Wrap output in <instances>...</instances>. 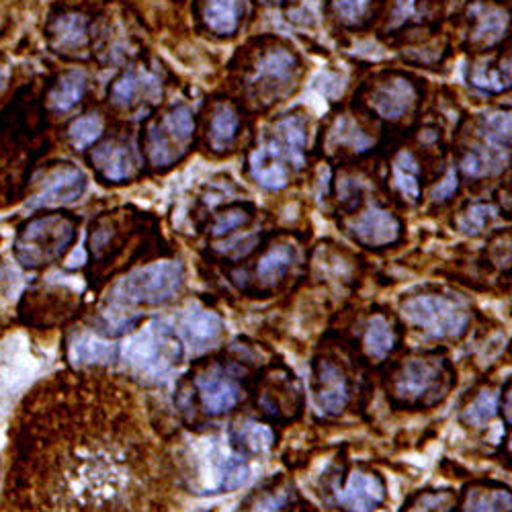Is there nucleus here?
Listing matches in <instances>:
<instances>
[{"mask_svg":"<svg viewBox=\"0 0 512 512\" xmlns=\"http://www.w3.org/2000/svg\"><path fill=\"white\" fill-rule=\"evenodd\" d=\"M0 512H181L185 476L138 381L70 367L19 402Z\"/></svg>","mask_w":512,"mask_h":512,"instance_id":"obj_1","label":"nucleus"},{"mask_svg":"<svg viewBox=\"0 0 512 512\" xmlns=\"http://www.w3.org/2000/svg\"><path fill=\"white\" fill-rule=\"evenodd\" d=\"M308 127L297 113H287L273 123L265 146L250 158L254 181L265 189H283L291 179V168H300L306 158Z\"/></svg>","mask_w":512,"mask_h":512,"instance_id":"obj_2","label":"nucleus"},{"mask_svg":"<svg viewBox=\"0 0 512 512\" xmlns=\"http://www.w3.org/2000/svg\"><path fill=\"white\" fill-rule=\"evenodd\" d=\"M76 242V220L68 213H39L17 232L13 254L27 271L60 263Z\"/></svg>","mask_w":512,"mask_h":512,"instance_id":"obj_3","label":"nucleus"},{"mask_svg":"<svg viewBox=\"0 0 512 512\" xmlns=\"http://www.w3.org/2000/svg\"><path fill=\"white\" fill-rule=\"evenodd\" d=\"M183 285V267L175 261L152 263L127 273L109 293V304L119 308L158 306L168 302Z\"/></svg>","mask_w":512,"mask_h":512,"instance_id":"obj_4","label":"nucleus"},{"mask_svg":"<svg viewBox=\"0 0 512 512\" xmlns=\"http://www.w3.org/2000/svg\"><path fill=\"white\" fill-rule=\"evenodd\" d=\"M195 136V115L185 105H175L146 127V156L152 166L168 168L177 164L191 148Z\"/></svg>","mask_w":512,"mask_h":512,"instance_id":"obj_5","label":"nucleus"},{"mask_svg":"<svg viewBox=\"0 0 512 512\" xmlns=\"http://www.w3.org/2000/svg\"><path fill=\"white\" fill-rule=\"evenodd\" d=\"M300 68V58L287 46L263 48L246 70V87L252 99L281 101V95L295 80V72Z\"/></svg>","mask_w":512,"mask_h":512,"instance_id":"obj_6","label":"nucleus"},{"mask_svg":"<svg viewBox=\"0 0 512 512\" xmlns=\"http://www.w3.org/2000/svg\"><path fill=\"white\" fill-rule=\"evenodd\" d=\"M404 314L412 324L437 338L459 336L469 324L467 310L443 295L410 297L404 304Z\"/></svg>","mask_w":512,"mask_h":512,"instance_id":"obj_7","label":"nucleus"},{"mask_svg":"<svg viewBox=\"0 0 512 512\" xmlns=\"http://www.w3.org/2000/svg\"><path fill=\"white\" fill-rule=\"evenodd\" d=\"M130 361L146 373H162L179 363L181 345L164 322H150L130 343Z\"/></svg>","mask_w":512,"mask_h":512,"instance_id":"obj_8","label":"nucleus"},{"mask_svg":"<svg viewBox=\"0 0 512 512\" xmlns=\"http://www.w3.org/2000/svg\"><path fill=\"white\" fill-rule=\"evenodd\" d=\"M76 310V295L64 287L37 285L25 291L19 304V318L25 326L52 328L62 324Z\"/></svg>","mask_w":512,"mask_h":512,"instance_id":"obj_9","label":"nucleus"},{"mask_svg":"<svg viewBox=\"0 0 512 512\" xmlns=\"http://www.w3.org/2000/svg\"><path fill=\"white\" fill-rule=\"evenodd\" d=\"M195 388L209 416H222L234 410L242 398L240 381L220 365L209 367L205 373L197 375Z\"/></svg>","mask_w":512,"mask_h":512,"instance_id":"obj_10","label":"nucleus"},{"mask_svg":"<svg viewBox=\"0 0 512 512\" xmlns=\"http://www.w3.org/2000/svg\"><path fill=\"white\" fill-rule=\"evenodd\" d=\"M369 97L371 111L379 119L400 121L418 103V89L406 76H388L375 84Z\"/></svg>","mask_w":512,"mask_h":512,"instance_id":"obj_11","label":"nucleus"},{"mask_svg":"<svg viewBox=\"0 0 512 512\" xmlns=\"http://www.w3.org/2000/svg\"><path fill=\"white\" fill-rule=\"evenodd\" d=\"M87 191V175L70 162H62L46 173V181L31 199L33 207H60L74 203Z\"/></svg>","mask_w":512,"mask_h":512,"instance_id":"obj_12","label":"nucleus"},{"mask_svg":"<svg viewBox=\"0 0 512 512\" xmlns=\"http://www.w3.org/2000/svg\"><path fill=\"white\" fill-rule=\"evenodd\" d=\"M91 166L97 175L109 183L130 181L138 170V156L134 146L123 138H111L95 146L91 154Z\"/></svg>","mask_w":512,"mask_h":512,"instance_id":"obj_13","label":"nucleus"},{"mask_svg":"<svg viewBox=\"0 0 512 512\" xmlns=\"http://www.w3.org/2000/svg\"><path fill=\"white\" fill-rule=\"evenodd\" d=\"M386 500V482L373 472L357 469L345 486L336 488V502L349 512H373Z\"/></svg>","mask_w":512,"mask_h":512,"instance_id":"obj_14","label":"nucleus"},{"mask_svg":"<svg viewBox=\"0 0 512 512\" xmlns=\"http://www.w3.org/2000/svg\"><path fill=\"white\" fill-rule=\"evenodd\" d=\"M443 379V365L437 359H412L396 375L394 394L406 402H420Z\"/></svg>","mask_w":512,"mask_h":512,"instance_id":"obj_15","label":"nucleus"},{"mask_svg":"<svg viewBox=\"0 0 512 512\" xmlns=\"http://www.w3.org/2000/svg\"><path fill=\"white\" fill-rule=\"evenodd\" d=\"M314 394L326 412H343L349 402V381L345 371L332 361H318L314 371Z\"/></svg>","mask_w":512,"mask_h":512,"instance_id":"obj_16","label":"nucleus"},{"mask_svg":"<svg viewBox=\"0 0 512 512\" xmlns=\"http://www.w3.org/2000/svg\"><path fill=\"white\" fill-rule=\"evenodd\" d=\"M355 236L359 242H363L369 248H381L394 244L402 234V224L394 216V213L371 207L355 220L353 224Z\"/></svg>","mask_w":512,"mask_h":512,"instance_id":"obj_17","label":"nucleus"},{"mask_svg":"<svg viewBox=\"0 0 512 512\" xmlns=\"http://www.w3.org/2000/svg\"><path fill=\"white\" fill-rule=\"evenodd\" d=\"M469 23H472V29H469V39L472 44L490 50L492 46L500 44L506 27H508V13L502 7L496 5H486L478 3L472 9V17H469Z\"/></svg>","mask_w":512,"mask_h":512,"instance_id":"obj_18","label":"nucleus"},{"mask_svg":"<svg viewBox=\"0 0 512 512\" xmlns=\"http://www.w3.org/2000/svg\"><path fill=\"white\" fill-rule=\"evenodd\" d=\"M199 19L218 37H234L244 19L242 0H199Z\"/></svg>","mask_w":512,"mask_h":512,"instance_id":"obj_19","label":"nucleus"},{"mask_svg":"<svg viewBox=\"0 0 512 512\" xmlns=\"http://www.w3.org/2000/svg\"><path fill=\"white\" fill-rule=\"evenodd\" d=\"M240 125V115L232 105H216L207 119V142L213 150H228L240 134Z\"/></svg>","mask_w":512,"mask_h":512,"instance_id":"obj_20","label":"nucleus"},{"mask_svg":"<svg viewBox=\"0 0 512 512\" xmlns=\"http://www.w3.org/2000/svg\"><path fill=\"white\" fill-rule=\"evenodd\" d=\"M222 330H224L222 318L216 312H209V310H191L181 324L183 338L193 349L209 347L213 340H218Z\"/></svg>","mask_w":512,"mask_h":512,"instance_id":"obj_21","label":"nucleus"},{"mask_svg":"<svg viewBox=\"0 0 512 512\" xmlns=\"http://www.w3.org/2000/svg\"><path fill=\"white\" fill-rule=\"evenodd\" d=\"M87 19L82 15H64L56 19L50 27V39L52 46L60 52H72L82 50L87 44Z\"/></svg>","mask_w":512,"mask_h":512,"instance_id":"obj_22","label":"nucleus"},{"mask_svg":"<svg viewBox=\"0 0 512 512\" xmlns=\"http://www.w3.org/2000/svg\"><path fill=\"white\" fill-rule=\"evenodd\" d=\"M84 87H87V80H84L80 72H66L50 91V109L56 113H66L74 109L84 97Z\"/></svg>","mask_w":512,"mask_h":512,"instance_id":"obj_23","label":"nucleus"},{"mask_svg":"<svg viewBox=\"0 0 512 512\" xmlns=\"http://www.w3.org/2000/svg\"><path fill=\"white\" fill-rule=\"evenodd\" d=\"M150 78L142 72V70H127L123 72L115 82L113 87L109 89V99L113 105L117 107H132L136 105L140 99V95L144 91L152 89V82H148Z\"/></svg>","mask_w":512,"mask_h":512,"instance_id":"obj_24","label":"nucleus"},{"mask_svg":"<svg viewBox=\"0 0 512 512\" xmlns=\"http://www.w3.org/2000/svg\"><path fill=\"white\" fill-rule=\"evenodd\" d=\"M373 0H326L328 15L347 29L363 27L369 21Z\"/></svg>","mask_w":512,"mask_h":512,"instance_id":"obj_25","label":"nucleus"},{"mask_svg":"<svg viewBox=\"0 0 512 512\" xmlns=\"http://www.w3.org/2000/svg\"><path fill=\"white\" fill-rule=\"evenodd\" d=\"M463 512H510V492L504 488H474L467 492Z\"/></svg>","mask_w":512,"mask_h":512,"instance_id":"obj_26","label":"nucleus"},{"mask_svg":"<svg viewBox=\"0 0 512 512\" xmlns=\"http://www.w3.org/2000/svg\"><path fill=\"white\" fill-rule=\"evenodd\" d=\"M502 62H494V60H488V62H482L474 68V74L469 76V84H474V87L482 93H490V95H496V93H504L508 91V82H510V70L508 66L506 68H498Z\"/></svg>","mask_w":512,"mask_h":512,"instance_id":"obj_27","label":"nucleus"},{"mask_svg":"<svg viewBox=\"0 0 512 512\" xmlns=\"http://www.w3.org/2000/svg\"><path fill=\"white\" fill-rule=\"evenodd\" d=\"M365 347L373 359L388 357L390 351L394 349V328L383 316H375L369 322L365 334Z\"/></svg>","mask_w":512,"mask_h":512,"instance_id":"obj_28","label":"nucleus"},{"mask_svg":"<svg viewBox=\"0 0 512 512\" xmlns=\"http://www.w3.org/2000/svg\"><path fill=\"white\" fill-rule=\"evenodd\" d=\"M392 173H394V183L402 191V195L408 197L410 201H416L420 197V168L412 158V154H402L394 162Z\"/></svg>","mask_w":512,"mask_h":512,"instance_id":"obj_29","label":"nucleus"},{"mask_svg":"<svg viewBox=\"0 0 512 512\" xmlns=\"http://www.w3.org/2000/svg\"><path fill=\"white\" fill-rule=\"evenodd\" d=\"M291 263H293V248H289L285 244L275 246L263 256L256 273H259V277L267 283L277 281L285 275V271L291 267Z\"/></svg>","mask_w":512,"mask_h":512,"instance_id":"obj_30","label":"nucleus"},{"mask_svg":"<svg viewBox=\"0 0 512 512\" xmlns=\"http://www.w3.org/2000/svg\"><path fill=\"white\" fill-rule=\"evenodd\" d=\"M68 134H70V142L76 148L84 150V148H89L91 144H95L101 138L103 121L97 115H82L70 125Z\"/></svg>","mask_w":512,"mask_h":512,"instance_id":"obj_31","label":"nucleus"},{"mask_svg":"<svg viewBox=\"0 0 512 512\" xmlns=\"http://www.w3.org/2000/svg\"><path fill=\"white\" fill-rule=\"evenodd\" d=\"M496 408H498V402H496V396L492 392H482L476 402L467 408L465 412V420L469 424L474 426H484L486 422H490L496 414Z\"/></svg>","mask_w":512,"mask_h":512,"instance_id":"obj_32","label":"nucleus"},{"mask_svg":"<svg viewBox=\"0 0 512 512\" xmlns=\"http://www.w3.org/2000/svg\"><path fill=\"white\" fill-rule=\"evenodd\" d=\"M242 439L252 451H267L275 443V433L265 424H248Z\"/></svg>","mask_w":512,"mask_h":512,"instance_id":"obj_33","label":"nucleus"},{"mask_svg":"<svg viewBox=\"0 0 512 512\" xmlns=\"http://www.w3.org/2000/svg\"><path fill=\"white\" fill-rule=\"evenodd\" d=\"M287 504H289L287 494L275 492V490H265L256 496L250 512H285Z\"/></svg>","mask_w":512,"mask_h":512,"instance_id":"obj_34","label":"nucleus"},{"mask_svg":"<svg viewBox=\"0 0 512 512\" xmlns=\"http://www.w3.org/2000/svg\"><path fill=\"white\" fill-rule=\"evenodd\" d=\"M451 504H453V496L449 492L424 494L420 502L412 506L408 512H449Z\"/></svg>","mask_w":512,"mask_h":512,"instance_id":"obj_35","label":"nucleus"},{"mask_svg":"<svg viewBox=\"0 0 512 512\" xmlns=\"http://www.w3.org/2000/svg\"><path fill=\"white\" fill-rule=\"evenodd\" d=\"M244 220H246L244 211H240V209H236V211H228L226 216L216 224V234H218V236H220V234H226V232H230V230L238 228L240 224H244Z\"/></svg>","mask_w":512,"mask_h":512,"instance_id":"obj_36","label":"nucleus"},{"mask_svg":"<svg viewBox=\"0 0 512 512\" xmlns=\"http://www.w3.org/2000/svg\"><path fill=\"white\" fill-rule=\"evenodd\" d=\"M455 189H457V179H455V170H451L449 177L443 181V185L435 191V197L437 199H447L455 193Z\"/></svg>","mask_w":512,"mask_h":512,"instance_id":"obj_37","label":"nucleus"},{"mask_svg":"<svg viewBox=\"0 0 512 512\" xmlns=\"http://www.w3.org/2000/svg\"><path fill=\"white\" fill-rule=\"evenodd\" d=\"M261 3H267V5H283V3H291V0H261Z\"/></svg>","mask_w":512,"mask_h":512,"instance_id":"obj_38","label":"nucleus"}]
</instances>
